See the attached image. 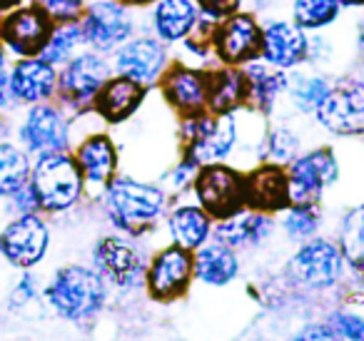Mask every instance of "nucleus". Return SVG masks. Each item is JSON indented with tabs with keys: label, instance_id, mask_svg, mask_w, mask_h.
Here are the masks:
<instances>
[{
	"label": "nucleus",
	"instance_id": "f257e3e1",
	"mask_svg": "<svg viewBox=\"0 0 364 341\" xmlns=\"http://www.w3.org/2000/svg\"><path fill=\"white\" fill-rule=\"evenodd\" d=\"M48 301L65 319H87L105 304V279L100 271L73 264L63 266L48 286Z\"/></svg>",
	"mask_w": 364,
	"mask_h": 341
},
{
	"label": "nucleus",
	"instance_id": "f03ea898",
	"mask_svg": "<svg viewBox=\"0 0 364 341\" xmlns=\"http://www.w3.org/2000/svg\"><path fill=\"white\" fill-rule=\"evenodd\" d=\"M31 185L38 195V202L46 212L70 210L82 195V172L73 157L65 152H48L38 155V162L31 172Z\"/></svg>",
	"mask_w": 364,
	"mask_h": 341
},
{
	"label": "nucleus",
	"instance_id": "7ed1b4c3",
	"mask_svg": "<svg viewBox=\"0 0 364 341\" xmlns=\"http://www.w3.org/2000/svg\"><path fill=\"white\" fill-rule=\"evenodd\" d=\"M165 210V192L145 182L115 180L107 185V215L125 232H142Z\"/></svg>",
	"mask_w": 364,
	"mask_h": 341
},
{
	"label": "nucleus",
	"instance_id": "20e7f679",
	"mask_svg": "<svg viewBox=\"0 0 364 341\" xmlns=\"http://www.w3.org/2000/svg\"><path fill=\"white\" fill-rule=\"evenodd\" d=\"M195 192L210 217L228 220L245 207V175L220 162L203 165L195 177Z\"/></svg>",
	"mask_w": 364,
	"mask_h": 341
},
{
	"label": "nucleus",
	"instance_id": "39448f33",
	"mask_svg": "<svg viewBox=\"0 0 364 341\" xmlns=\"http://www.w3.org/2000/svg\"><path fill=\"white\" fill-rule=\"evenodd\" d=\"M182 140H185V152L193 162L203 165H213V162H223L225 157L232 152L235 140H237V127L230 115H215L208 117L193 115L188 117V125L182 127Z\"/></svg>",
	"mask_w": 364,
	"mask_h": 341
},
{
	"label": "nucleus",
	"instance_id": "423d86ee",
	"mask_svg": "<svg viewBox=\"0 0 364 341\" xmlns=\"http://www.w3.org/2000/svg\"><path fill=\"white\" fill-rule=\"evenodd\" d=\"M342 249L327 239H312L299 247L297 254L289 261V274L297 284L307 289H329L344 276Z\"/></svg>",
	"mask_w": 364,
	"mask_h": 341
},
{
	"label": "nucleus",
	"instance_id": "0eeeda50",
	"mask_svg": "<svg viewBox=\"0 0 364 341\" xmlns=\"http://www.w3.org/2000/svg\"><path fill=\"white\" fill-rule=\"evenodd\" d=\"M50 244V232L48 224L36 215H18L0 234V251L11 264L21 269H31L46 256Z\"/></svg>",
	"mask_w": 364,
	"mask_h": 341
},
{
	"label": "nucleus",
	"instance_id": "6e6552de",
	"mask_svg": "<svg viewBox=\"0 0 364 341\" xmlns=\"http://www.w3.org/2000/svg\"><path fill=\"white\" fill-rule=\"evenodd\" d=\"M213 45L225 65H245L262 53V28L247 13H235L213 31Z\"/></svg>",
	"mask_w": 364,
	"mask_h": 341
},
{
	"label": "nucleus",
	"instance_id": "1a4fd4ad",
	"mask_svg": "<svg viewBox=\"0 0 364 341\" xmlns=\"http://www.w3.org/2000/svg\"><path fill=\"white\" fill-rule=\"evenodd\" d=\"M314 115L319 125L334 135H364V82L332 87Z\"/></svg>",
	"mask_w": 364,
	"mask_h": 341
},
{
	"label": "nucleus",
	"instance_id": "9d476101",
	"mask_svg": "<svg viewBox=\"0 0 364 341\" xmlns=\"http://www.w3.org/2000/svg\"><path fill=\"white\" fill-rule=\"evenodd\" d=\"M339 175L337 157L332 150L322 147V150H312L307 155L297 157L289 167V200L294 202H317V197L334 185Z\"/></svg>",
	"mask_w": 364,
	"mask_h": 341
},
{
	"label": "nucleus",
	"instance_id": "9b49d317",
	"mask_svg": "<svg viewBox=\"0 0 364 341\" xmlns=\"http://www.w3.org/2000/svg\"><path fill=\"white\" fill-rule=\"evenodd\" d=\"M82 38L95 50H112L122 45L132 33V21L127 16V8L115 0H97L82 13Z\"/></svg>",
	"mask_w": 364,
	"mask_h": 341
},
{
	"label": "nucleus",
	"instance_id": "f8f14e48",
	"mask_svg": "<svg viewBox=\"0 0 364 341\" xmlns=\"http://www.w3.org/2000/svg\"><path fill=\"white\" fill-rule=\"evenodd\" d=\"M53 33V21L38 6L18 8L0 21V40L23 58L41 55Z\"/></svg>",
	"mask_w": 364,
	"mask_h": 341
},
{
	"label": "nucleus",
	"instance_id": "ddd939ff",
	"mask_svg": "<svg viewBox=\"0 0 364 341\" xmlns=\"http://www.w3.org/2000/svg\"><path fill=\"white\" fill-rule=\"evenodd\" d=\"M107 63L95 53H82L65 63L60 77H58V90L63 100L70 105H87L95 100L100 87L107 82Z\"/></svg>",
	"mask_w": 364,
	"mask_h": 341
},
{
	"label": "nucleus",
	"instance_id": "4468645a",
	"mask_svg": "<svg viewBox=\"0 0 364 341\" xmlns=\"http://www.w3.org/2000/svg\"><path fill=\"white\" fill-rule=\"evenodd\" d=\"M193 274L195 261L190 249H182L180 244L167 247L152 259L147 269V289L155 299H175L188 291Z\"/></svg>",
	"mask_w": 364,
	"mask_h": 341
},
{
	"label": "nucleus",
	"instance_id": "2eb2a0df",
	"mask_svg": "<svg viewBox=\"0 0 364 341\" xmlns=\"http://www.w3.org/2000/svg\"><path fill=\"white\" fill-rule=\"evenodd\" d=\"M162 97L185 117L203 115L208 110V72L185 65H170L162 72Z\"/></svg>",
	"mask_w": 364,
	"mask_h": 341
},
{
	"label": "nucleus",
	"instance_id": "dca6fc26",
	"mask_svg": "<svg viewBox=\"0 0 364 341\" xmlns=\"http://www.w3.org/2000/svg\"><path fill=\"white\" fill-rule=\"evenodd\" d=\"M21 140L28 152L48 155L60 152L68 145V122L53 105H36L21 127Z\"/></svg>",
	"mask_w": 364,
	"mask_h": 341
},
{
	"label": "nucleus",
	"instance_id": "f3484780",
	"mask_svg": "<svg viewBox=\"0 0 364 341\" xmlns=\"http://www.w3.org/2000/svg\"><path fill=\"white\" fill-rule=\"evenodd\" d=\"M165 48L155 40V38H135V40H125L122 48L115 53V70L117 75H125L130 80L147 85V82L157 80L165 72Z\"/></svg>",
	"mask_w": 364,
	"mask_h": 341
},
{
	"label": "nucleus",
	"instance_id": "a211bd4d",
	"mask_svg": "<svg viewBox=\"0 0 364 341\" xmlns=\"http://www.w3.org/2000/svg\"><path fill=\"white\" fill-rule=\"evenodd\" d=\"M289 177L277 162L245 175V205L257 212H279L289 207Z\"/></svg>",
	"mask_w": 364,
	"mask_h": 341
},
{
	"label": "nucleus",
	"instance_id": "6ab92c4d",
	"mask_svg": "<svg viewBox=\"0 0 364 341\" xmlns=\"http://www.w3.org/2000/svg\"><path fill=\"white\" fill-rule=\"evenodd\" d=\"M309 40L297 23L274 21L262 31V53L264 63L279 70L297 67L302 60H307Z\"/></svg>",
	"mask_w": 364,
	"mask_h": 341
},
{
	"label": "nucleus",
	"instance_id": "aec40b11",
	"mask_svg": "<svg viewBox=\"0 0 364 341\" xmlns=\"http://www.w3.org/2000/svg\"><path fill=\"white\" fill-rule=\"evenodd\" d=\"M95 266L102 279L117 286H137L142 281V261L137 251L120 237H105L95 247Z\"/></svg>",
	"mask_w": 364,
	"mask_h": 341
},
{
	"label": "nucleus",
	"instance_id": "412c9836",
	"mask_svg": "<svg viewBox=\"0 0 364 341\" xmlns=\"http://www.w3.org/2000/svg\"><path fill=\"white\" fill-rule=\"evenodd\" d=\"M250 80L247 72L235 65L208 72V107L215 115H230L237 107L247 105Z\"/></svg>",
	"mask_w": 364,
	"mask_h": 341
},
{
	"label": "nucleus",
	"instance_id": "4be33fe9",
	"mask_svg": "<svg viewBox=\"0 0 364 341\" xmlns=\"http://www.w3.org/2000/svg\"><path fill=\"white\" fill-rule=\"evenodd\" d=\"M11 85L21 102H43L58 87L55 67L43 58H26L13 67Z\"/></svg>",
	"mask_w": 364,
	"mask_h": 341
},
{
	"label": "nucleus",
	"instance_id": "5701e85b",
	"mask_svg": "<svg viewBox=\"0 0 364 341\" xmlns=\"http://www.w3.org/2000/svg\"><path fill=\"white\" fill-rule=\"evenodd\" d=\"M142 100H145V85L120 75L100 87V92L95 95V110L107 122H122L142 105Z\"/></svg>",
	"mask_w": 364,
	"mask_h": 341
},
{
	"label": "nucleus",
	"instance_id": "b1692460",
	"mask_svg": "<svg viewBox=\"0 0 364 341\" xmlns=\"http://www.w3.org/2000/svg\"><path fill=\"white\" fill-rule=\"evenodd\" d=\"M75 162L80 167L82 177H85L90 185L107 187L117 170V152L112 147L110 137L105 135H92L77 147Z\"/></svg>",
	"mask_w": 364,
	"mask_h": 341
},
{
	"label": "nucleus",
	"instance_id": "393cba45",
	"mask_svg": "<svg viewBox=\"0 0 364 341\" xmlns=\"http://www.w3.org/2000/svg\"><path fill=\"white\" fill-rule=\"evenodd\" d=\"M272 232V220L267 212H237V215L228 217L218 224L215 237L230 249H240V247H255L262 244Z\"/></svg>",
	"mask_w": 364,
	"mask_h": 341
},
{
	"label": "nucleus",
	"instance_id": "a878e982",
	"mask_svg": "<svg viewBox=\"0 0 364 341\" xmlns=\"http://www.w3.org/2000/svg\"><path fill=\"white\" fill-rule=\"evenodd\" d=\"M155 33L160 40L175 43L182 38H190L198 23V6L193 0H157L155 16Z\"/></svg>",
	"mask_w": 364,
	"mask_h": 341
},
{
	"label": "nucleus",
	"instance_id": "bb28decb",
	"mask_svg": "<svg viewBox=\"0 0 364 341\" xmlns=\"http://www.w3.org/2000/svg\"><path fill=\"white\" fill-rule=\"evenodd\" d=\"M195 276L210 286H225L237 276V256L228 244H203L195 249Z\"/></svg>",
	"mask_w": 364,
	"mask_h": 341
},
{
	"label": "nucleus",
	"instance_id": "cd10ccee",
	"mask_svg": "<svg viewBox=\"0 0 364 341\" xmlns=\"http://www.w3.org/2000/svg\"><path fill=\"white\" fill-rule=\"evenodd\" d=\"M170 232H172L175 244H180L182 249L195 251L198 247H203L210 237V215L203 207L182 205L172 212Z\"/></svg>",
	"mask_w": 364,
	"mask_h": 341
},
{
	"label": "nucleus",
	"instance_id": "c85d7f7f",
	"mask_svg": "<svg viewBox=\"0 0 364 341\" xmlns=\"http://www.w3.org/2000/svg\"><path fill=\"white\" fill-rule=\"evenodd\" d=\"M247 80H250L247 105H255L262 112L272 110L277 97L287 90V77L282 75L279 67L277 70H267L262 65H255L252 70H247Z\"/></svg>",
	"mask_w": 364,
	"mask_h": 341
},
{
	"label": "nucleus",
	"instance_id": "c756f323",
	"mask_svg": "<svg viewBox=\"0 0 364 341\" xmlns=\"http://www.w3.org/2000/svg\"><path fill=\"white\" fill-rule=\"evenodd\" d=\"M31 162L23 150L11 142H0V197H11L21 185L28 182Z\"/></svg>",
	"mask_w": 364,
	"mask_h": 341
},
{
	"label": "nucleus",
	"instance_id": "7c9ffc66",
	"mask_svg": "<svg viewBox=\"0 0 364 341\" xmlns=\"http://www.w3.org/2000/svg\"><path fill=\"white\" fill-rule=\"evenodd\" d=\"M82 40L85 38H82V28L77 23H60L58 28H53L46 48L41 50V58L50 65H65L70 58H75V50Z\"/></svg>",
	"mask_w": 364,
	"mask_h": 341
},
{
	"label": "nucleus",
	"instance_id": "2f4dec72",
	"mask_svg": "<svg viewBox=\"0 0 364 341\" xmlns=\"http://www.w3.org/2000/svg\"><path fill=\"white\" fill-rule=\"evenodd\" d=\"M339 0H294L292 16L302 31H317L339 16Z\"/></svg>",
	"mask_w": 364,
	"mask_h": 341
},
{
	"label": "nucleus",
	"instance_id": "473e14b6",
	"mask_svg": "<svg viewBox=\"0 0 364 341\" xmlns=\"http://www.w3.org/2000/svg\"><path fill=\"white\" fill-rule=\"evenodd\" d=\"M339 244H342V254L347 261L357 264L359 259H364V205L354 207L342 220V227H339Z\"/></svg>",
	"mask_w": 364,
	"mask_h": 341
},
{
	"label": "nucleus",
	"instance_id": "72a5a7b5",
	"mask_svg": "<svg viewBox=\"0 0 364 341\" xmlns=\"http://www.w3.org/2000/svg\"><path fill=\"white\" fill-rule=\"evenodd\" d=\"M329 90H332V87H329V82L324 80V77L302 75L292 80L289 97H292L294 107H297L299 112H317V107L322 105V100L327 97Z\"/></svg>",
	"mask_w": 364,
	"mask_h": 341
},
{
	"label": "nucleus",
	"instance_id": "f704fd0d",
	"mask_svg": "<svg viewBox=\"0 0 364 341\" xmlns=\"http://www.w3.org/2000/svg\"><path fill=\"white\" fill-rule=\"evenodd\" d=\"M284 232L292 239H307L319 229V207L317 202H294L292 210L284 215Z\"/></svg>",
	"mask_w": 364,
	"mask_h": 341
},
{
	"label": "nucleus",
	"instance_id": "c9c22d12",
	"mask_svg": "<svg viewBox=\"0 0 364 341\" xmlns=\"http://www.w3.org/2000/svg\"><path fill=\"white\" fill-rule=\"evenodd\" d=\"M264 145H267L264 147V152H267L269 162L282 165V162L294 160V155H297V150H299V137L294 135L289 127H277V130L267 137Z\"/></svg>",
	"mask_w": 364,
	"mask_h": 341
},
{
	"label": "nucleus",
	"instance_id": "e433bc0d",
	"mask_svg": "<svg viewBox=\"0 0 364 341\" xmlns=\"http://www.w3.org/2000/svg\"><path fill=\"white\" fill-rule=\"evenodd\" d=\"M36 6L58 23H75L82 16V0H36Z\"/></svg>",
	"mask_w": 364,
	"mask_h": 341
},
{
	"label": "nucleus",
	"instance_id": "4c0bfd02",
	"mask_svg": "<svg viewBox=\"0 0 364 341\" xmlns=\"http://www.w3.org/2000/svg\"><path fill=\"white\" fill-rule=\"evenodd\" d=\"M329 329L334 331V339L344 336V339H364V319L354 314H334L329 319Z\"/></svg>",
	"mask_w": 364,
	"mask_h": 341
},
{
	"label": "nucleus",
	"instance_id": "58836bf2",
	"mask_svg": "<svg viewBox=\"0 0 364 341\" xmlns=\"http://www.w3.org/2000/svg\"><path fill=\"white\" fill-rule=\"evenodd\" d=\"M198 8L210 21H225L237 13L240 0H198Z\"/></svg>",
	"mask_w": 364,
	"mask_h": 341
},
{
	"label": "nucleus",
	"instance_id": "ea45409f",
	"mask_svg": "<svg viewBox=\"0 0 364 341\" xmlns=\"http://www.w3.org/2000/svg\"><path fill=\"white\" fill-rule=\"evenodd\" d=\"M13 200V210L18 212V215H31V212H36L38 207H41V202H38V195L36 190H33L31 182H26V185H21L16 192L11 195Z\"/></svg>",
	"mask_w": 364,
	"mask_h": 341
},
{
	"label": "nucleus",
	"instance_id": "a19ab883",
	"mask_svg": "<svg viewBox=\"0 0 364 341\" xmlns=\"http://www.w3.org/2000/svg\"><path fill=\"white\" fill-rule=\"evenodd\" d=\"M36 299V284H33L31 276H26V279L18 284V289L13 291L11 296V304L16 306V309H21V306H28L31 301Z\"/></svg>",
	"mask_w": 364,
	"mask_h": 341
},
{
	"label": "nucleus",
	"instance_id": "79ce46f5",
	"mask_svg": "<svg viewBox=\"0 0 364 341\" xmlns=\"http://www.w3.org/2000/svg\"><path fill=\"white\" fill-rule=\"evenodd\" d=\"M18 95L13 92V85H11V77H3L0 75V110H11V107H16Z\"/></svg>",
	"mask_w": 364,
	"mask_h": 341
},
{
	"label": "nucleus",
	"instance_id": "37998d69",
	"mask_svg": "<svg viewBox=\"0 0 364 341\" xmlns=\"http://www.w3.org/2000/svg\"><path fill=\"white\" fill-rule=\"evenodd\" d=\"M297 339H334V331L329 329V324H314L299 331Z\"/></svg>",
	"mask_w": 364,
	"mask_h": 341
},
{
	"label": "nucleus",
	"instance_id": "c03bdc74",
	"mask_svg": "<svg viewBox=\"0 0 364 341\" xmlns=\"http://www.w3.org/2000/svg\"><path fill=\"white\" fill-rule=\"evenodd\" d=\"M354 274H357V281L364 286V259H359L357 264H354Z\"/></svg>",
	"mask_w": 364,
	"mask_h": 341
},
{
	"label": "nucleus",
	"instance_id": "a18cd8bd",
	"mask_svg": "<svg viewBox=\"0 0 364 341\" xmlns=\"http://www.w3.org/2000/svg\"><path fill=\"white\" fill-rule=\"evenodd\" d=\"M357 45H359V50L364 53V21L359 23V33H357Z\"/></svg>",
	"mask_w": 364,
	"mask_h": 341
},
{
	"label": "nucleus",
	"instance_id": "49530a36",
	"mask_svg": "<svg viewBox=\"0 0 364 341\" xmlns=\"http://www.w3.org/2000/svg\"><path fill=\"white\" fill-rule=\"evenodd\" d=\"M117 3H122V6H147V3H152V0H117Z\"/></svg>",
	"mask_w": 364,
	"mask_h": 341
},
{
	"label": "nucleus",
	"instance_id": "de8ad7c7",
	"mask_svg": "<svg viewBox=\"0 0 364 341\" xmlns=\"http://www.w3.org/2000/svg\"><path fill=\"white\" fill-rule=\"evenodd\" d=\"M6 72V48H3V43H0V75Z\"/></svg>",
	"mask_w": 364,
	"mask_h": 341
},
{
	"label": "nucleus",
	"instance_id": "09e8293b",
	"mask_svg": "<svg viewBox=\"0 0 364 341\" xmlns=\"http://www.w3.org/2000/svg\"><path fill=\"white\" fill-rule=\"evenodd\" d=\"M21 0H0V11H6V8H13V6H18Z\"/></svg>",
	"mask_w": 364,
	"mask_h": 341
},
{
	"label": "nucleus",
	"instance_id": "8fccbe9b",
	"mask_svg": "<svg viewBox=\"0 0 364 341\" xmlns=\"http://www.w3.org/2000/svg\"><path fill=\"white\" fill-rule=\"evenodd\" d=\"M257 6H272V3H277V0H255Z\"/></svg>",
	"mask_w": 364,
	"mask_h": 341
}]
</instances>
